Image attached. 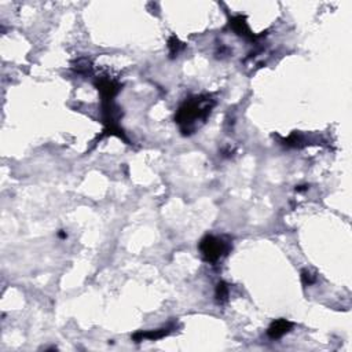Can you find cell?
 <instances>
[{
  "label": "cell",
  "instance_id": "cell-2",
  "mask_svg": "<svg viewBox=\"0 0 352 352\" xmlns=\"http://www.w3.org/2000/svg\"><path fill=\"white\" fill-rule=\"evenodd\" d=\"M228 250H230V244L224 241L223 238L215 237V235H207L200 242V252L202 259L208 263L219 262L223 256L227 255Z\"/></svg>",
  "mask_w": 352,
  "mask_h": 352
},
{
  "label": "cell",
  "instance_id": "cell-9",
  "mask_svg": "<svg viewBox=\"0 0 352 352\" xmlns=\"http://www.w3.org/2000/svg\"><path fill=\"white\" fill-rule=\"evenodd\" d=\"M301 281H303L304 286H310L312 283H315L317 276L314 275L310 270H303V271H301Z\"/></svg>",
  "mask_w": 352,
  "mask_h": 352
},
{
  "label": "cell",
  "instance_id": "cell-1",
  "mask_svg": "<svg viewBox=\"0 0 352 352\" xmlns=\"http://www.w3.org/2000/svg\"><path fill=\"white\" fill-rule=\"evenodd\" d=\"M214 108V101L209 97H195L186 101L175 116L183 134H189L195 128L197 121H204Z\"/></svg>",
  "mask_w": 352,
  "mask_h": 352
},
{
  "label": "cell",
  "instance_id": "cell-5",
  "mask_svg": "<svg viewBox=\"0 0 352 352\" xmlns=\"http://www.w3.org/2000/svg\"><path fill=\"white\" fill-rule=\"evenodd\" d=\"M230 27L233 28L237 35L244 36V37H248V39H255V36L250 33L248 27V22H246V17L244 15H237L233 17L230 20Z\"/></svg>",
  "mask_w": 352,
  "mask_h": 352
},
{
  "label": "cell",
  "instance_id": "cell-6",
  "mask_svg": "<svg viewBox=\"0 0 352 352\" xmlns=\"http://www.w3.org/2000/svg\"><path fill=\"white\" fill-rule=\"evenodd\" d=\"M169 333V329H160V330H152V331H138V333H135L132 338L139 343V341H142V340H146V338H149V340H159V338H162L165 337L166 334Z\"/></svg>",
  "mask_w": 352,
  "mask_h": 352
},
{
  "label": "cell",
  "instance_id": "cell-8",
  "mask_svg": "<svg viewBox=\"0 0 352 352\" xmlns=\"http://www.w3.org/2000/svg\"><path fill=\"white\" fill-rule=\"evenodd\" d=\"M168 49H169V54H171V58H175L180 53V50L185 49L183 43L180 42L178 37L172 36L168 42Z\"/></svg>",
  "mask_w": 352,
  "mask_h": 352
},
{
  "label": "cell",
  "instance_id": "cell-11",
  "mask_svg": "<svg viewBox=\"0 0 352 352\" xmlns=\"http://www.w3.org/2000/svg\"><path fill=\"white\" fill-rule=\"evenodd\" d=\"M58 237H59V238H62V240H65V238L68 237V234H66V233H63L62 230H61V231L58 233Z\"/></svg>",
  "mask_w": 352,
  "mask_h": 352
},
{
  "label": "cell",
  "instance_id": "cell-3",
  "mask_svg": "<svg viewBox=\"0 0 352 352\" xmlns=\"http://www.w3.org/2000/svg\"><path fill=\"white\" fill-rule=\"evenodd\" d=\"M95 85L101 92L104 102H111L113 98L116 97V94L120 91V84L116 83L114 80L108 79V77H101L95 83Z\"/></svg>",
  "mask_w": 352,
  "mask_h": 352
},
{
  "label": "cell",
  "instance_id": "cell-10",
  "mask_svg": "<svg viewBox=\"0 0 352 352\" xmlns=\"http://www.w3.org/2000/svg\"><path fill=\"white\" fill-rule=\"evenodd\" d=\"M307 189H308V186H307V185H303V186H296V191H298V193H300V191H305Z\"/></svg>",
  "mask_w": 352,
  "mask_h": 352
},
{
  "label": "cell",
  "instance_id": "cell-7",
  "mask_svg": "<svg viewBox=\"0 0 352 352\" xmlns=\"http://www.w3.org/2000/svg\"><path fill=\"white\" fill-rule=\"evenodd\" d=\"M228 295H230L228 285L224 281H220L216 286V300H217V303H226L228 300Z\"/></svg>",
  "mask_w": 352,
  "mask_h": 352
},
{
  "label": "cell",
  "instance_id": "cell-4",
  "mask_svg": "<svg viewBox=\"0 0 352 352\" xmlns=\"http://www.w3.org/2000/svg\"><path fill=\"white\" fill-rule=\"evenodd\" d=\"M292 327H293L292 322L286 321V319H278V321H274L272 324L270 325L267 334H269L270 338L278 340V338L285 336L286 333H289V331L292 330Z\"/></svg>",
  "mask_w": 352,
  "mask_h": 352
}]
</instances>
